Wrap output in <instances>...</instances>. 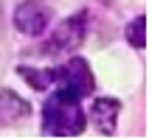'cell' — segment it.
Listing matches in <instances>:
<instances>
[{
	"label": "cell",
	"instance_id": "obj_3",
	"mask_svg": "<svg viewBox=\"0 0 152 140\" xmlns=\"http://www.w3.org/2000/svg\"><path fill=\"white\" fill-rule=\"evenodd\" d=\"M85 25H87V17L85 14H76V17H68L65 22L54 28V34L48 37V42L42 45V53H73L76 48L82 45L85 39Z\"/></svg>",
	"mask_w": 152,
	"mask_h": 140
},
{
	"label": "cell",
	"instance_id": "obj_1",
	"mask_svg": "<svg viewBox=\"0 0 152 140\" xmlns=\"http://www.w3.org/2000/svg\"><path fill=\"white\" fill-rule=\"evenodd\" d=\"M42 129H45V135H56V137L82 135V129H85V112L79 107V98L54 92L42 107Z\"/></svg>",
	"mask_w": 152,
	"mask_h": 140
},
{
	"label": "cell",
	"instance_id": "obj_7",
	"mask_svg": "<svg viewBox=\"0 0 152 140\" xmlns=\"http://www.w3.org/2000/svg\"><path fill=\"white\" fill-rule=\"evenodd\" d=\"M127 42L132 48H144L147 45V17H135L127 25Z\"/></svg>",
	"mask_w": 152,
	"mask_h": 140
},
{
	"label": "cell",
	"instance_id": "obj_5",
	"mask_svg": "<svg viewBox=\"0 0 152 140\" xmlns=\"http://www.w3.org/2000/svg\"><path fill=\"white\" fill-rule=\"evenodd\" d=\"M118 109L121 104L115 101V98H99V101H93V121H96V126L104 132V135H113L115 132V121H118Z\"/></svg>",
	"mask_w": 152,
	"mask_h": 140
},
{
	"label": "cell",
	"instance_id": "obj_2",
	"mask_svg": "<svg viewBox=\"0 0 152 140\" xmlns=\"http://www.w3.org/2000/svg\"><path fill=\"white\" fill-rule=\"evenodd\" d=\"M54 87H56V92L71 95V98L90 95L93 92V73L87 67V62L79 59V56H71L65 65L54 67Z\"/></svg>",
	"mask_w": 152,
	"mask_h": 140
},
{
	"label": "cell",
	"instance_id": "obj_4",
	"mask_svg": "<svg viewBox=\"0 0 152 140\" xmlns=\"http://www.w3.org/2000/svg\"><path fill=\"white\" fill-rule=\"evenodd\" d=\"M51 22V11L42 0H26L14 11V25L28 37H39Z\"/></svg>",
	"mask_w": 152,
	"mask_h": 140
},
{
	"label": "cell",
	"instance_id": "obj_6",
	"mask_svg": "<svg viewBox=\"0 0 152 140\" xmlns=\"http://www.w3.org/2000/svg\"><path fill=\"white\" fill-rule=\"evenodd\" d=\"M20 70V76H26V81L34 87V90H48V87H54V67H17Z\"/></svg>",
	"mask_w": 152,
	"mask_h": 140
}]
</instances>
